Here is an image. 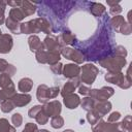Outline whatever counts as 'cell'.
<instances>
[{
    "label": "cell",
    "instance_id": "cell-16",
    "mask_svg": "<svg viewBox=\"0 0 132 132\" xmlns=\"http://www.w3.org/2000/svg\"><path fill=\"white\" fill-rule=\"evenodd\" d=\"M20 8L23 11L25 16L32 15L36 11V3H33V2L25 0V1H22V5H21Z\"/></svg>",
    "mask_w": 132,
    "mask_h": 132
},
{
    "label": "cell",
    "instance_id": "cell-24",
    "mask_svg": "<svg viewBox=\"0 0 132 132\" xmlns=\"http://www.w3.org/2000/svg\"><path fill=\"white\" fill-rule=\"evenodd\" d=\"M95 100L92 99L91 97H85L81 101H80V105H81V108L87 110V111H90V110H93L94 106H95Z\"/></svg>",
    "mask_w": 132,
    "mask_h": 132
},
{
    "label": "cell",
    "instance_id": "cell-51",
    "mask_svg": "<svg viewBox=\"0 0 132 132\" xmlns=\"http://www.w3.org/2000/svg\"><path fill=\"white\" fill-rule=\"evenodd\" d=\"M0 35H2V32H1V29H0Z\"/></svg>",
    "mask_w": 132,
    "mask_h": 132
},
{
    "label": "cell",
    "instance_id": "cell-17",
    "mask_svg": "<svg viewBox=\"0 0 132 132\" xmlns=\"http://www.w3.org/2000/svg\"><path fill=\"white\" fill-rule=\"evenodd\" d=\"M28 42H29V46H30V50L34 53L40 51V50H43V45H42V42L40 41L39 37L36 36V35H31L28 39Z\"/></svg>",
    "mask_w": 132,
    "mask_h": 132
},
{
    "label": "cell",
    "instance_id": "cell-7",
    "mask_svg": "<svg viewBox=\"0 0 132 132\" xmlns=\"http://www.w3.org/2000/svg\"><path fill=\"white\" fill-rule=\"evenodd\" d=\"M42 45H43V50L44 51H57V52H60L61 51V46L59 44V41H58V37L53 35V34H50L45 37L44 41L42 42Z\"/></svg>",
    "mask_w": 132,
    "mask_h": 132
},
{
    "label": "cell",
    "instance_id": "cell-4",
    "mask_svg": "<svg viewBox=\"0 0 132 132\" xmlns=\"http://www.w3.org/2000/svg\"><path fill=\"white\" fill-rule=\"evenodd\" d=\"M61 54L69 60H72L75 63H82L85 61V55L81 53L79 50L72 48V47H62L61 48Z\"/></svg>",
    "mask_w": 132,
    "mask_h": 132
},
{
    "label": "cell",
    "instance_id": "cell-45",
    "mask_svg": "<svg viewBox=\"0 0 132 132\" xmlns=\"http://www.w3.org/2000/svg\"><path fill=\"white\" fill-rule=\"evenodd\" d=\"M8 65V62L4 59H0V72H4L6 67Z\"/></svg>",
    "mask_w": 132,
    "mask_h": 132
},
{
    "label": "cell",
    "instance_id": "cell-32",
    "mask_svg": "<svg viewBox=\"0 0 132 132\" xmlns=\"http://www.w3.org/2000/svg\"><path fill=\"white\" fill-rule=\"evenodd\" d=\"M35 120H36V122H37L38 124H40V125H44V124L47 123V121H48V117H47L46 113L43 111V109H41V110L38 112V114L36 116Z\"/></svg>",
    "mask_w": 132,
    "mask_h": 132
},
{
    "label": "cell",
    "instance_id": "cell-20",
    "mask_svg": "<svg viewBox=\"0 0 132 132\" xmlns=\"http://www.w3.org/2000/svg\"><path fill=\"white\" fill-rule=\"evenodd\" d=\"M45 59L46 63L50 64L51 66L58 63L60 61V52L57 51H45Z\"/></svg>",
    "mask_w": 132,
    "mask_h": 132
},
{
    "label": "cell",
    "instance_id": "cell-13",
    "mask_svg": "<svg viewBox=\"0 0 132 132\" xmlns=\"http://www.w3.org/2000/svg\"><path fill=\"white\" fill-rule=\"evenodd\" d=\"M101 118L105 116L107 112L110 111L111 109V103L109 101H102V102H96L95 106L93 108Z\"/></svg>",
    "mask_w": 132,
    "mask_h": 132
},
{
    "label": "cell",
    "instance_id": "cell-31",
    "mask_svg": "<svg viewBox=\"0 0 132 132\" xmlns=\"http://www.w3.org/2000/svg\"><path fill=\"white\" fill-rule=\"evenodd\" d=\"M10 84H12V80H11V78L8 74H6V73L0 74V87L2 89L8 87Z\"/></svg>",
    "mask_w": 132,
    "mask_h": 132
},
{
    "label": "cell",
    "instance_id": "cell-5",
    "mask_svg": "<svg viewBox=\"0 0 132 132\" xmlns=\"http://www.w3.org/2000/svg\"><path fill=\"white\" fill-rule=\"evenodd\" d=\"M42 109L48 118H53L56 116H60V112L62 110V106L58 100H54L51 102H46L44 104V106H42Z\"/></svg>",
    "mask_w": 132,
    "mask_h": 132
},
{
    "label": "cell",
    "instance_id": "cell-14",
    "mask_svg": "<svg viewBox=\"0 0 132 132\" xmlns=\"http://www.w3.org/2000/svg\"><path fill=\"white\" fill-rule=\"evenodd\" d=\"M15 94H16L15 88H14V85L12 82L8 87L0 90V103H2L3 101H5L7 99H11Z\"/></svg>",
    "mask_w": 132,
    "mask_h": 132
},
{
    "label": "cell",
    "instance_id": "cell-30",
    "mask_svg": "<svg viewBox=\"0 0 132 132\" xmlns=\"http://www.w3.org/2000/svg\"><path fill=\"white\" fill-rule=\"evenodd\" d=\"M14 107L15 106H14L11 99H7V100H5L1 103V110L3 112H10Z\"/></svg>",
    "mask_w": 132,
    "mask_h": 132
},
{
    "label": "cell",
    "instance_id": "cell-18",
    "mask_svg": "<svg viewBox=\"0 0 132 132\" xmlns=\"http://www.w3.org/2000/svg\"><path fill=\"white\" fill-rule=\"evenodd\" d=\"M47 89L48 87L46 85H40L38 86L37 88V92H36V96H37V99L40 103H46L48 101V98H47Z\"/></svg>",
    "mask_w": 132,
    "mask_h": 132
},
{
    "label": "cell",
    "instance_id": "cell-21",
    "mask_svg": "<svg viewBox=\"0 0 132 132\" xmlns=\"http://www.w3.org/2000/svg\"><path fill=\"white\" fill-rule=\"evenodd\" d=\"M91 7H90V11L94 16H101L104 12H105V7L101 4V3H96V2H92L90 3Z\"/></svg>",
    "mask_w": 132,
    "mask_h": 132
},
{
    "label": "cell",
    "instance_id": "cell-26",
    "mask_svg": "<svg viewBox=\"0 0 132 132\" xmlns=\"http://www.w3.org/2000/svg\"><path fill=\"white\" fill-rule=\"evenodd\" d=\"M0 132H15V127L11 126L6 119H0Z\"/></svg>",
    "mask_w": 132,
    "mask_h": 132
},
{
    "label": "cell",
    "instance_id": "cell-42",
    "mask_svg": "<svg viewBox=\"0 0 132 132\" xmlns=\"http://www.w3.org/2000/svg\"><path fill=\"white\" fill-rule=\"evenodd\" d=\"M90 91H91V88L89 86H86V85H80L78 87V92L79 94L81 95H85V96H88L90 94Z\"/></svg>",
    "mask_w": 132,
    "mask_h": 132
},
{
    "label": "cell",
    "instance_id": "cell-38",
    "mask_svg": "<svg viewBox=\"0 0 132 132\" xmlns=\"http://www.w3.org/2000/svg\"><path fill=\"white\" fill-rule=\"evenodd\" d=\"M37 131H38V129H37V125L36 124L27 123L22 132H37Z\"/></svg>",
    "mask_w": 132,
    "mask_h": 132
},
{
    "label": "cell",
    "instance_id": "cell-23",
    "mask_svg": "<svg viewBox=\"0 0 132 132\" xmlns=\"http://www.w3.org/2000/svg\"><path fill=\"white\" fill-rule=\"evenodd\" d=\"M5 24H6V27H7L12 33H14V34H20V33H21V31H20V25H21V24H19L18 22H15V21L11 20L10 18H8V19H6Z\"/></svg>",
    "mask_w": 132,
    "mask_h": 132
},
{
    "label": "cell",
    "instance_id": "cell-37",
    "mask_svg": "<svg viewBox=\"0 0 132 132\" xmlns=\"http://www.w3.org/2000/svg\"><path fill=\"white\" fill-rule=\"evenodd\" d=\"M42 109V106L41 105H35V106H33L31 109H29V111H28V114H29V117L30 118H36V116L38 114V112L40 111Z\"/></svg>",
    "mask_w": 132,
    "mask_h": 132
},
{
    "label": "cell",
    "instance_id": "cell-33",
    "mask_svg": "<svg viewBox=\"0 0 132 132\" xmlns=\"http://www.w3.org/2000/svg\"><path fill=\"white\" fill-rule=\"evenodd\" d=\"M11 122L13 124V127H20L23 123V117L21 116V113L15 112L11 117Z\"/></svg>",
    "mask_w": 132,
    "mask_h": 132
},
{
    "label": "cell",
    "instance_id": "cell-34",
    "mask_svg": "<svg viewBox=\"0 0 132 132\" xmlns=\"http://www.w3.org/2000/svg\"><path fill=\"white\" fill-rule=\"evenodd\" d=\"M59 93H60L59 87H52V88H48V89H47V98H48V99L56 98Z\"/></svg>",
    "mask_w": 132,
    "mask_h": 132
},
{
    "label": "cell",
    "instance_id": "cell-1",
    "mask_svg": "<svg viewBox=\"0 0 132 132\" xmlns=\"http://www.w3.org/2000/svg\"><path fill=\"white\" fill-rule=\"evenodd\" d=\"M98 62L102 67L106 68L108 72H121V69L126 65V59L120 56L104 57Z\"/></svg>",
    "mask_w": 132,
    "mask_h": 132
},
{
    "label": "cell",
    "instance_id": "cell-43",
    "mask_svg": "<svg viewBox=\"0 0 132 132\" xmlns=\"http://www.w3.org/2000/svg\"><path fill=\"white\" fill-rule=\"evenodd\" d=\"M15 71H16L15 67H14L13 65H11V64H8L7 67H6V69H5V71H4L3 73H6V74H8V75L11 77V76L15 73Z\"/></svg>",
    "mask_w": 132,
    "mask_h": 132
},
{
    "label": "cell",
    "instance_id": "cell-8",
    "mask_svg": "<svg viewBox=\"0 0 132 132\" xmlns=\"http://www.w3.org/2000/svg\"><path fill=\"white\" fill-rule=\"evenodd\" d=\"M79 86H80V78L78 76L74 77V78H71L69 81H67L64 85V87H63V89L61 91V95L63 97H65L67 95H69V94H72L75 91L76 87H79Z\"/></svg>",
    "mask_w": 132,
    "mask_h": 132
},
{
    "label": "cell",
    "instance_id": "cell-11",
    "mask_svg": "<svg viewBox=\"0 0 132 132\" xmlns=\"http://www.w3.org/2000/svg\"><path fill=\"white\" fill-rule=\"evenodd\" d=\"M14 106L16 107H22L27 105L30 101H31V96L29 94L26 93H22V94H15L12 98H11Z\"/></svg>",
    "mask_w": 132,
    "mask_h": 132
},
{
    "label": "cell",
    "instance_id": "cell-15",
    "mask_svg": "<svg viewBox=\"0 0 132 132\" xmlns=\"http://www.w3.org/2000/svg\"><path fill=\"white\" fill-rule=\"evenodd\" d=\"M105 79L108 82L114 84V85L120 87V85L125 79V75L122 72H108L105 74Z\"/></svg>",
    "mask_w": 132,
    "mask_h": 132
},
{
    "label": "cell",
    "instance_id": "cell-12",
    "mask_svg": "<svg viewBox=\"0 0 132 132\" xmlns=\"http://www.w3.org/2000/svg\"><path fill=\"white\" fill-rule=\"evenodd\" d=\"M63 98H64V100H63L64 104L69 109H74L80 104V99H79L78 95H76V94L72 93V94H69V95H67Z\"/></svg>",
    "mask_w": 132,
    "mask_h": 132
},
{
    "label": "cell",
    "instance_id": "cell-46",
    "mask_svg": "<svg viewBox=\"0 0 132 132\" xmlns=\"http://www.w3.org/2000/svg\"><path fill=\"white\" fill-rule=\"evenodd\" d=\"M7 4L10 5V6H12V8H14V7H21L22 1H8Z\"/></svg>",
    "mask_w": 132,
    "mask_h": 132
},
{
    "label": "cell",
    "instance_id": "cell-28",
    "mask_svg": "<svg viewBox=\"0 0 132 132\" xmlns=\"http://www.w3.org/2000/svg\"><path fill=\"white\" fill-rule=\"evenodd\" d=\"M100 119H101V117H100L94 109L88 111V113H87V120H88V122H89L91 125H95Z\"/></svg>",
    "mask_w": 132,
    "mask_h": 132
},
{
    "label": "cell",
    "instance_id": "cell-47",
    "mask_svg": "<svg viewBox=\"0 0 132 132\" xmlns=\"http://www.w3.org/2000/svg\"><path fill=\"white\" fill-rule=\"evenodd\" d=\"M107 4L111 7V6L116 5V4H119V1H107Z\"/></svg>",
    "mask_w": 132,
    "mask_h": 132
},
{
    "label": "cell",
    "instance_id": "cell-49",
    "mask_svg": "<svg viewBox=\"0 0 132 132\" xmlns=\"http://www.w3.org/2000/svg\"><path fill=\"white\" fill-rule=\"evenodd\" d=\"M37 132H48L47 130H45V129H41V130H38Z\"/></svg>",
    "mask_w": 132,
    "mask_h": 132
},
{
    "label": "cell",
    "instance_id": "cell-10",
    "mask_svg": "<svg viewBox=\"0 0 132 132\" xmlns=\"http://www.w3.org/2000/svg\"><path fill=\"white\" fill-rule=\"evenodd\" d=\"M12 47V37L9 34L0 35V53L7 54Z\"/></svg>",
    "mask_w": 132,
    "mask_h": 132
},
{
    "label": "cell",
    "instance_id": "cell-2",
    "mask_svg": "<svg viewBox=\"0 0 132 132\" xmlns=\"http://www.w3.org/2000/svg\"><path fill=\"white\" fill-rule=\"evenodd\" d=\"M80 81L86 85H92L99 72L98 68L93 64H86L80 68Z\"/></svg>",
    "mask_w": 132,
    "mask_h": 132
},
{
    "label": "cell",
    "instance_id": "cell-19",
    "mask_svg": "<svg viewBox=\"0 0 132 132\" xmlns=\"http://www.w3.org/2000/svg\"><path fill=\"white\" fill-rule=\"evenodd\" d=\"M32 87H33V80L29 77L22 78L18 84V88L22 93H28L29 91H31Z\"/></svg>",
    "mask_w": 132,
    "mask_h": 132
},
{
    "label": "cell",
    "instance_id": "cell-41",
    "mask_svg": "<svg viewBox=\"0 0 132 132\" xmlns=\"http://www.w3.org/2000/svg\"><path fill=\"white\" fill-rule=\"evenodd\" d=\"M120 118H121V113H120L119 111H113V112H111V113L109 114L107 121H108L109 123H116V122H118V120H119Z\"/></svg>",
    "mask_w": 132,
    "mask_h": 132
},
{
    "label": "cell",
    "instance_id": "cell-50",
    "mask_svg": "<svg viewBox=\"0 0 132 132\" xmlns=\"http://www.w3.org/2000/svg\"><path fill=\"white\" fill-rule=\"evenodd\" d=\"M113 132H124V131H122V130H120V129H117V130H114Z\"/></svg>",
    "mask_w": 132,
    "mask_h": 132
},
{
    "label": "cell",
    "instance_id": "cell-48",
    "mask_svg": "<svg viewBox=\"0 0 132 132\" xmlns=\"http://www.w3.org/2000/svg\"><path fill=\"white\" fill-rule=\"evenodd\" d=\"M63 132H74L73 130H71V129H66V130H64Z\"/></svg>",
    "mask_w": 132,
    "mask_h": 132
},
{
    "label": "cell",
    "instance_id": "cell-36",
    "mask_svg": "<svg viewBox=\"0 0 132 132\" xmlns=\"http://www.w3.org/2000/svg\"><path fill=\"white\" fill-rule=\"evenodd\" d=\"M119 32L122 33V34H124V35H129V34L131 33V24H129V23H124V24L120 27Z\"/></svg>",
    "mask_w": 132,
    "mask_h": 132
},
{
    "label": "cell",
    "instance_id": "cell-9",
    "mask_svg": "<svg viewBox=\"0 0 132 132\" xmlns=\"http://www.w3.org/2000/svg\"><path fill=\"white\" fill-rule=\"evenodd\" d=\"M79 72H80V68L79 66H77L76 64H66L64 67H63V70H62V73L65 77L67 78H74V77H77L79 75Z\"/></svg>",
    "mask_w": 132,
    "mask_h": 132
},
{
    "label": "cell",
    "instance_id": "cell-40",
    "mask_svg": "<svg viewBox=\"0 0 132 132\" xmlns=\"http://www.w3.org/2000/svg\"><path fill=\"white\" fill-rule=\"evenodd\" d=\"M7 2L5 1H0V25L4 23V10L6 8Z\"/></svg>",
    "mask_w": 132,
    "mask_h": 132
},
{
    "label": "cell",
    "instance_id": "cell-44",
    "mask_svg": "<svg viewBox=\"0 0 132 132\" xmlns=\"http://www.w3.org/2000/svg\"><path fill=\"white\" fill-rule=\"evenodd\" d=\"M121 11H122V7H121L119 4H116V5L111 6L110 9H109V12H110L112 15H118V13H120Z\"/></svg>",
    "mask_w": 132,
    "mask_h": 132
},
{
    "label": "cell",
    "instance_id": "cell-39",
    "mask_svg": "<svg viewBox=\"0 0 132 132\" xmlns=\"http://www.w3.org/2000/svg\"><path fill=\"white\" fill-rule=\"evenodd\" d=\"M51 70L55 73V74H61L62 73V70H63V65L60 63V62H58V63H56V64H54V65H52L51 66Z\"/></svg>",
    "mask_w": 132,
    "mask_h": 132
},
{
    "label": "cell",
    "instance_id": "cell-22",
    "mask_svg": "<svg viewBox=\"0 0 132 132\" xmlns=\"http://www.w3.org/2000/svg\"><path fill=\"white\" fill-rule=\"evenodd\" d=\"M8 18H10L11 20H13V21H15V22L19 23L20 21L24 20L25 15H24V13H23V11L21 10L20 7H14V8H11V9H10V11H9V16H8Z\"/></svg>",
    "mask_w": 132,
    "mask_h": 132
},
{
    "label": "cell",
    "instance_id": "cell-6",
    "mask_svg": "<svg viewBox=\"0 0 132 132\" xmlns=\"http://www.w3.org/2000/svg\"><path fill=\"white\" fill-rule=\"evenodd\" d=\"M119 125L120 123L118 122L109 123V122H105L101 120L96 123V126L93 127L92 132H113L114 130L119 129Z\"/></svg>",
    "mask_w": 132,
    "mask_h": 132
},
{
    "label": "cell",
    "instance_id": "cell-27",
    "mask_svg": "<svg viewBox=\"0 0 132 132\" xmlns=\"http://www.w3.org/2000/svg\"><path fill=\"white\" fill-rule=\"evenodd\" d=\"M131 116H126L124 118V120L122 121V123H120L119 125V129H121L122 131H125L127 130L128 132H131L132 129H131Z\"/></svg>",
    "mask_w": 132,
    "mask_h": 132
},
{
    "label": "cell",
    "instance_id": "cell-35",
    "mask_svg": "<svg viewBox=\"0 0 132 132\" xmlns=\"http://www.w3.org/2000/svg\"><path fill=\"white\" fill-rule=\"evenodd\" d=\"M113 54H114V56H120V57H124V58H125V57L127 56V51H126V48H125L124 46L118 45V46L114 47Z\"/></svg>",
    "mask_w": 132,
    "mask_h": 132
},
{
    "label": "cell",
    "instance_id": "cell-3",
    "mask_svg": "<svg viewBox=\"0 0 132 132\" xmlns=\"http://www.w3.org/2000/svg\"><path fill=\"white\" fill-rule=\"evenodd\" d=\"M113 93H114V90L111 87H102L100 90L91 89L89 97H91L97 102H102V101H107V99L110 96H112Z\"/></svg>",
    "mask_w": 132,
    "mask_h": 132
},
{
    "label": "cell",
    "instance_id": "cell-29",
    "mask_svg": "<svg viewBox=\"0 0 132 132\" xmlns=\"http://www.w3.org/2000/svg\"><path fill=\"white\" fill-rule=\"evenodd\" d=\"M51 125H52L53 128L59 129V128L63 127V125H64V119H63L61 116L53 117L52 120H51Z\"/></svg>",
    "mask_w": 132,
    "mask_h": 132
},
{
    "label": "cell",
    "instance_id": "cell-25",
    "mask_svg": "<svg viewBox=\"0 0 132 132\" xmlns=\"http://www.w3.org/2000/svg\"><path fill=\"white\" fill-rule=\"evenodd\" d=\"M124 23H126V21H125L124 16H122V15H114V16L110 20V25H111V27H112L116 31H119L120 27H121Z\"/></svg>",
    "mask_w": 132,
    "mask_h": 132
}]
</instances>
